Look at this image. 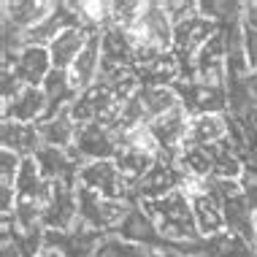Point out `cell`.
Returning <instances> with one entry per match:
<instances>
[{
    "label": "cell",
    "instance_id": "cell-1",
    "mask_svg": "<svg viewBox=\"0 0 257 257\" xmlns=\"http://www.w3.org/2000/svg\"><path fill=\"white\" fill-rule=\"evenodd\" d=\"M141 208L155 219L157 230L163 235V241L168 249L200 238L195 217H192V203L182 190L171 192V195H165V198H157V200H144Z\"/></svg>",
    "mask_w": 257,
    "mask_h": 257
},
{
    "label": "cell",
    "instance_id": "cell-2",
    "mask_svg": "<svg viewBox=\"0 0 257 257\" xmlns=\"http://www.w3.org/2000/svg\"><path fill=\"white\" fill-rule=\"evenodd\" d=\"M119 149H122V136L114 127L92 122V124H79L76 141L68 152L84 165V163H95V160H114L119 155Z\"/></svg>",
    "mask_w": 257,
    "mask_h": 257
},
{
    "label": "cell",
    "instance_id": "cell-3",
    "mask_svg": "<svg viewBox=\"0 0 257 257\" xmlns=\"http://www.w3.org/2000/svg\"><path fill=\"white\" fill-rule=\"evenodd\" d=\"M130 41L133 46H149L160 52H173V22L165 14L163 3H147L141 19L130 27Z\"/></svg>",
    "mask_w": 257,
    "mask_h": 257
},
{
    "label": "cell",
    "instance_id": "cell-4",
    "mask_svg": "<svg viewBox=\"0 0 257 257\" xmlns=\"http://www.w3.org/2000/svg\"><path fill=\"white\" fill-rule=\"evenodd\" d=\"M79 187L95 192L100 198L111 200H124L130 195V184L124 182L114 160H95V163H84L79 171Z\"/></svg>",
    "mask_w": 257,
    "mask_h": 257
},
{
    "label": "cell",
    "instance_id": "cell-5",
    "mask_svg": "<svg viewBox=\"0 0 257 257\" xmlns=\"http://www.w3.org/2000/svg\"><path fill=\"white\" fill-rule=\"evenodd\" d=\"M173 89H176V95H179L182 108L190 116L225 114V108H227V87L203 84V81L192 79V81H176Z\"/></svg>",
    "mask_w": 257,
    "mask_h": 257
},
{
    "label": "cell",
    "instance_id": "cell-6",
    "mask_svg": "<svg viewBox=\"0 0 257 257\" xmlns=\"http://www.w3.org/2000/svg\"><path fill=\"white\" fill-rule=\"evenodd\" d=\"M79 222V187L54 184L49 203L44 206V227L46 230H71Z\"/></svg>",
    "mask_w": 257,
    "mask_h": 257
},
{
    "label": "cell",
    "instance_id": "cell-7",
    "mask_svg": "<svg viewBox=\"0 0 257 257\" xmlns=\"http://www.w3.org/2000/svg\"><path fill=\"white\" fill-rule=\"evenodd\" d=\"M184 184V173L179 171V165H171V163H157L149 168V173L141 179L136 187H133V195L141 200H157V198H165L171 192H179Z\"/></svg>",
    "mask_w": 257,
    "mask_h": 257
},
{
    "label": "cell",
    "instance_id": "cell-8",
    "mask_svg": "<svg viewBox=\"0 0 257 257\" xmlns=\"http://www.w3.org/2000/svg\"><path fill=\"white\" fill-rule=\"evenodd\" d=\"M195 79L203 81V84H217V87L227 84V49H225L222 30L195 54Z\"/></svg>",
    "mask_w": 257,
    "mask_h": 257
},
{
    "label": "cell",
    "instance_id": "cell-9",
    "mask_svg": "<svg viewBox=\"0 0 257 257\" xmlns=\"http://www.w3.org/2000/svg\"><path fill=\"white\" fill-rule=\"evenodd\" d=\"M6 68L17 73L25 87H44L46 76L54 71L46 46H25V49L17 54V60Z\"/></svg>",
    "mask_w": 257,
    "mask_h": 257
},
{
    "label": "cell",
    "instance_id": "cell-10",
    "mask_svg": "<svg viewBox=\"0 0 257 257\" xmlns=\"http://www.w3.org/2000/svg\"><path fill=\"white\" fill-rule=\"evenodd\" d=\"M49 100H46L41 87H25L11 103H3V119L11 122H25V124H38L46 119Z\"/></svg>",
    "mask_w": 257,
    "mask_h": 257
},
{
    "label": "cell",
    "instance_id": "cell-11",
    "mask_svg": "<svg viewBox=\"0 0 257 257\" xmlns=\"http://www.w3.org/2000/svg\"><path fill=\"white\" fill-rule=\"evenodd\" d=\"M190 119L192 116L187 114V111L179 106L168 111V114L157 116V119L149 122V130L152 136H155V141L160 144V152L163 149H182L184 141H187V133H190Z\"/></svg>",
    "mask_w": 257,
    "mask_h": 257
},
{
    "label": "cell",
    "instance_id": "cell-12",
    "mask_svg": "<svg viewBox=\"0 0 257 257\" xmlns=\"http://www.w3.org/2000/svg\"><path fill=\"white\" fill-rule=\"evenodd\" d=\"M100 68H103V49H100V33H92L87 41V46L81 49V54L76 57V62L71 65V76L73 87L79 92H84L92 84H98V76H100Z\"/></svg>",
    "mask_w": 257,
    "mask_h": 257
},
{
    "label": "cell",
    "instance_id": "cell-13",
    "mask_svg": "<svg viewBox=\"0 0 257 257\" xmlns=\"http://www.w3.org/2000/svg\"><path fill=\"white\" fill-rule=\"evenodd\" d=\"M190 203H192V217H195L200 238H211V235H219L222 230H225L222 203H219V198L211 192V187H206L203 192L192 195Z\"/></svg>",
    "mask_w": 257,
    "mask_h": 257
},
{
    "label": "cell",
    "instance_id": "cell-14",
    "mask_svg": "<svg viewBox=\"0 0 257 257\" xmlns=\"http://www.w3.org/2000/svg\"><path fill=\"white\" fill-rule=\"evenodd\" d=\"M230 138V116L227 114H200L190 119L184 147H214Z\"/></svg>",
    "mask_w": 257,
    "mask_h": 257
},
{
    "label": "cell",
    "instance_id": "cell-15",
    "mask_svg": "<svg viewBox=\"0 0 257 257\" xmlns=\"http://www.w3.org/2000/svg\"><path fill=\"white\" fill-rule=\"evenodd\" d=\"M14 190H17V200H30V203L46 206L49 198H52L54 184L49 182V179H44V173L38 171L36 160L25 157L22 171H19L17 182H14Z\"/></svg>",
    "mask_w": 257,
    "mask_h": 257
},
{
    "label": "cell",
    "instance_id": "cell-16",
    "mask_svg": "<svg viewBox=\"0 0 257 257\" xmlns=\"http://www.w3.org/2000/svg\"><path fill=\"white\" fill-rule=\"evenodd\" d=\"M92 30L87 27H71V30H62L57 38L49 44V57L54 71H71V65L76 62V57L81 54V49L87 46Z\"/></svg>",
    "mask_w": 257,
    "mask_h": 257
},
{
    "label": "cell",
    "instance_id": "cell-17",
    "mask_svg": "<svg viewBox=\"0 0 257 257\" xmlns=\"http://www.w3.org/2000/svg\"><path fill=\"white\" fill-rule=\"evenodd\" d=\"M116 235L124 238V241H133V244H141V246H147V249L165 246L163 235H160L157 225H155V219H152L141 206H133V211L124 217V222L119 225Z\"/></svg>",
    "mask_w": 257,
    "mask_h": 257
},
{
    "label": "cell",
    "instance_id": "cell-18",
    "mask_svg": "<svg viewBox=\"0 0 257 257\" xmlns=\"http://www.w3.org/2000/svg\"><path fill=\"white\" fill-rule=\"evenodd\" d=\"M0 138H3V149L17 152L19 157H36V152L44 147L41 133H38V124H25V122L3 119Z\"/></svg>",
    "mask_w": 257,
    "mask_h": 257
},
{
    "label": "cell",
    "instance_id": "cell-19",
    "mask_svg": "<svg viewBox=\"0 0 257 257\" xmlns=\"http://www.w3.org/2000/svg\"><path fill=\"white\" fill-rule=\"evenodd\" d=\"M52 9L54 3H49V0H14V3L9 0V3H3V19L27 33L44 22L52 14Z\"/></svg>",
    "mask_w": 257,
    "mask_h": 257
},
{
    "label": "cell",
    "instance_id": "cell-20",
    "mask_svg": "<svg viewBox=\"0 0 257 257\" xmlns=\"http://www.w3.org/2000/svg\"><path fill=\"white\" fill-rule=\"evenodd\" d=\"M76 130L79 124L71 119L68 111H62L57 116H49V119L38 122V133L44 147H57V149H71L76 141Z\"/></svg>",
    "mask_w": 257,
    "mask_h": 257
},
{
    "label": "cell",
    "instance_id": "cell-21",
    "mask_svg": "<svg viewBox=\"0 0 257 257\" xmlns=\"http://www.w3.org/2000/svg\"><path fill=\"white\" fill-rule=\"evenodd\" d=\"M114 163H116V168H119V173L124 176V182L130 184V190H133V187L149 173V168L157 163V160L149 157V155H144V152H136V149H130V147H122L119 155L114 157Z\"/></svg>",
    "mask_w": 257,
    "mask_h": 257
},
{
    "label": "cell",
    "instance_id": "cell-22",
    "mask_svg": "<svg viewBox=\"0 0 257 257\" xmlns=\"http://www.w3.org/2000/svg\"><path fill=\"white\" fill-rule=\"evenodd\" d=\"M138 95H141V100H144V108H147L149 122L182 106L173 87H138Z\"/></svg>",
    "mask_w": 257,
    "mask_h": 257
},
{
    "label": "cell",
    "instance_id": "cell-23",
    "mask_svg": "<svg viewBox=\"0 0 257 257\" xmlns=\"http://www.w3.org/2000/svg\"><path fill=\"white\" fill-rule=\"evenodd\" d=\"M95 257H152V249L133 244V241H124L119 235H108L100 241Z\"/></svg>",
    "mask_w": 257,
    "mask_h": 257
},
{
    "label": "cell",
    "instance_id": "cell-24",
    "mask_svg": "<svg viewBox=\"0 0 257 257\" xmlns=\"http://www.w3.org/2000/svg\"><path fill=\"white\" fill-rule=\"evenodd\" d=\"M235 122H238L241 138H244V160L246 163H257V106L249 108L246 114L235 116Z\"/></svg>",
    "mask_w": 257,
    "mask_h": 257
},
{
    "label": "cell",
    "instance_id": "cell-25",
    "mask_svg": "<svg viewBox=\"0 0 257 257\" xmlns=\"http://www.w3.org/2000/svg\"><path fill=\"white\" fill-rule=\"evenodd\" d=\"M144 6L147 3H130V0H124V3H111V25L130 30V27L141 19Z\"/></svg>",
    "mask_w": 257,
    "mask_h": 257
},
{
    "label": "cell",
    "instance_id": "cell-26",
    "mask_svg": "<svg viewBox=\"0 0 257 257\" xmlns=\"http://www.w3.org/2000/svg\"><path fill=\"white\" fill-rule=\"evenodd\" d=\"M238 187H241V195L249 203V208L257 214V163H246L244 165V173L238 179Z\"/></svg>",
    "mask_w": 257,
    "mask_h": 257
},
{
    "label": "cell",
    "instance_id": "cell-27",
    "mask_svg": "<svg viewBox=\"0 0 257 257\" xmlns=\"http://www.w3.org/2000/svg\"><path fill=\"white\" fill-rule=\"evenodd\" d=\"M22 163H25V157H19L17 152L3 149V155H0V173H3V187H14V182H17V176H19V171H22Z\"/></svg>",
    "mask_w": 257,
    "mask_h": 257
},
{
    "label": "cell",
    "instance_id": "cell-28",
    "mask_svg": "<svg viewBox=\"0 0 257 257\" xmlns=\"http://www.w3.org/2000/svg\"><path fill=\"white\" fill-rule=\"evenodd\" d=\"M22 89H25L22 79H19L14 71H9V68H3V103H11Z\"/></svg>",
    "mask_w": 257,
    "mask_h": 257
},
{
    "label": "cell",
    "instance_id": "cell-29",
    "mask_svg": "<svg viewBox=\"0 0 257 257\" xmlns=\"http://www.w3.org/2000/svg\"><path fill=\"white\" fill-rule=\"evenodd\" d=\"M244 27H252L257 30V3H244V17H241Z\"/></svg>",
    "mask_w": 257,
    "mask_h": 257
},
{
    "label": "cell",
    "instance_id": "cell-30",
    "mask_svg": "<svg viewBox=\"0 0 257 257\" xmlns=\"http://www.w3.org/2000/svg\"><path fill=\"white\" fill-rule=\"evenodd\" d=\"M41 257H62V254L54 252V249H44V254H41Z\"/></svg>",
    "mask_w": 257,
    "mask_h": 257
},
{
    "label": "cell",
    "instance_id": "cell-31",
    "mask_svg": "<svg viewBox=\"0 0 257 257\" xmlns=\"http://www.w3.org/2000/svg\"><path fill=\"white\" fill-rule=\"evenodd\" d=\"M165 257H187V254H176V252H163Z\"/></svg>",
    "mask_w": 257,
    "mask_h": 257
},
{
    "label": "cell",
    "instance_id": "cell-32",
    "mask_svg": "<svg viewBox=\"0 0 257 257\" xmlns=\"http://www.w3.org/2000/svg\"><path fill=\"white\" fill-rule=\"evenodd\" d=\"M254 257H257V222H254Z\"/></svg>",
    "mask_w": 257,
    "mask_h": 257
}]
</instances>
